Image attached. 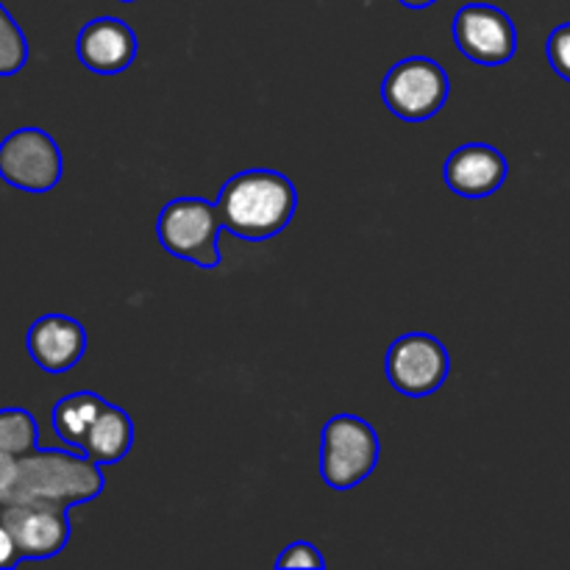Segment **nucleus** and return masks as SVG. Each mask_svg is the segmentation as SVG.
Here are the masks:
<instances>
[{
  "label": "nucleus",
  "mask_w": 570,
  "mask_h": 570,
  "mask_svg": "<svg viewBox=\"0 0 570 570\" xmlns=\"http://www.w3.org/2000/svg\"><path fill=\"white\" fill-rule=\"evenodd\" d=\"M104 471L98 462L83 456L81 451L59 449H33L17 456L11 482L6 488L0 507L28 504V501H45V504H61L67 510L104 493Z\"/></svg>",
  "instance_id": "1"
},
{
  "label": "nucleus",
  "mask_w": 570,
  "mask_h": 570,
  "mask_svg": "<svg viewBox=\"0 0 570 570\" xmlns=\"http://www.w3.org/2000/svg\"><path fill=\"white\" fill-rule=\"evenodd\" d=\"M298 209V189L287 176L254 167L228 178L217 198L226 232L248 243H265L289 226Z\"/></svg>",
  "instance_id": "2"
},
{
  "label": "nucleus",
  "mask_w": 570,
  "mask_h": 570,
  "mask_svg": "<svg viewBox=\"0 0 570 570\" xmlns=\"http://www.w3.org/2000/svg\"><path fill=\"white\" fill-rule=\"evenodd\" d=\"M220 212L204 198H176L159 212L156 234L161 248L176 259L212 271L223 262Z\"/></svg>",
  "instance_id": "3"
},
{
  "label": "nucleus",
  "mask_w": 570,
  "mask_h": 570,
  "mask_svg": "<svg viewBox=\"0 0 570 570\" xmlns=\"http://www.w3.org/2000/svg\"><path fill=\"white\" fill-rule=\"evenodd\" d=\"M321 476L332 490H354L376 471L379 434L356 415H337L321 434Z\"/></svg>",
  "instance_id": "4"
},
{
  "label": "nucleus",
  "mask_w": 570,
  "mask_h": 570,
  "mask_svg": "<svg viewBox=\"0 0 570 570\" xmlns=\"http://www.w3.org/2000/svg\"><path fill=\"white\" fill-rule=\"evenodd\" d=\"M451 92L449 72L429 56H410L390 67L382 81V98L399 120H432Z\"/></svg>",
  "instance_id": "5"
},
{
  "label": "nucleus",
  "mask_w": 570,
  "mask_h": 570,
  "mask_svg": "<svg viewBox=\"0 0 570 570\" xmlns=\"http://www.w3.org/2000/svg\"><path fill=\"white\" fill-rule=\"evenodd\" d=\"M61 150L42 128H17L0 142V178L22 193H50L61 181Z\"/></svg>",
  "instance_id": "6"
},
{
  "label": "nucleus",
  "mask_w": 570,
  "mask_h": 570,
  "mask_svg": "<svg viewBox=\"0 0 570 570\" xmlns=\"http://www.w3.org/2000/svg\"><path fill=\"white\" fill-rule=\"evenodd\" d=\"M384 371H387L390 384L401 395L426 399V395L438 393L445 384L451 373V360L449 351H445V345L438 337L412 332L390 345Z\"/></svg>",
  "instance_id": "7"
},
{
  "label": "nucleus",
  "mask_w": 570,
  "mask_h": 570,
  "mask_svg": "<svg viewBox=\"0 0 570 570\" xmlns=\"http://www.w3.org/2000/svg\"><path fill=\"white\" fill-rule=\"evenodd\" d=\"M451 33L465 59L482 67H501L515 59L518 31L507 11L490 3H468L456 11Z\"/></svg>",
  "instance_id": "8"
},
{
  "label": "nucleus",
  "mask_w": 570,
  "mask_h": 570,
  "mask_svg": "<svg viewBox=\"0 0 570 570\" xmlns=\"http://www.w3.org/2000/svg\"><path fill=\"white\" fill-rule=\"evenodd\" d=\"M0 521L14 538L20 560H50L70 543V510L61 504L28 501L0 507Z\"/></svg>",
  "instance_id": "9"
},
{
  "label": "nucleus",
  "mask_w": 570,
  "mask_h": 570,
  "mask_svg": "<svg viewBox=\"0 0 570 570\" xmlns=\"http://www.w3.org/2000/svg\"><path fill=\"white\" fill-rule=\"evenodd\" d=\"M26 348L39 371L59 376L72 371L87 354V332L70 315H42L28 328Z\"/></svg>",
  "instance_id": "10"
},
{
  "label": "nucleus",
  "mask_w": 570,
  "mask_h": 570,
  "mask_svg": "<svg viewBox=\"0 0 570 570\" xmlns=\"http://www.w3.org/2000/svg\"><path fill=\"white\" fill-rule=\"evenodd\" d=\"M78 61L98 76H117L137 59V33L117 17H98L78 31Z\"/></svg>",
  "instance_id": "11"
},
{
  "label": "nucleus",
  "mask_w": 570,
  "mask_h": 570,
  "mask_svg": "<svg viewBox=\"0 0 570 570\" xmlns=\"http://www.w3.org/2000/svg\"><path fill=\"white\" fill-rule=\"evenodd\" d=\"M507 170L510 167L499 148L488 142H468L445 159L443 178L460 198H490L504 187Z\"/></svg>",
  "instance_id": "12"
},
{
  "label": "nucleus",
  "mask_w": 570,
  "mask_h": 570,
  "mask_svg": "<svg viewBox=\"0 0 570 570\" xmlns=\"http://www.w3.org/2000/svg\"><path fill=\"white\" fill-rule=\"evenodd\" d=\"M134 445V423L120 406L109 404L106 401L104 410L98 412V417L89 426L87 438L81 443V454L89 456L92 462L104 465H117L120 460H126V454Z\"/></svg>",
  "instance_id": "13"
},
{
  "label": "nucleus",
  "mask_w": 570,
  "mask_h": 570,
  "mask_svg": "<svg viewBox=\"0 0 570 570\" xmlns=\"http://www.w3.org/2000/svg\"><path fill=\"white\" fill-rule=\"evenodd\" d=\"M104 406L106 401L98 393H89V390L59 399L53 406V415H50L56 438L65 445H70V449L81 451L83 438H87L89 426H92V421Z\"/></svg>",
  "instance_id": "14"
},
{
  "label": "nucleus",
  "mask_w": 570,
  "mask_h": 570,
  "mask_svg": "<svg viewBox=\"0 0 570 570\" xmlns=\"http://www.w3.org/2000/svg\"><path fill=\"white\" fill-rule=\"evenodd\" d=\"M37 440L39 429L31 412L20 410V406H6V410H0V451L3 454H28V451L37 449Z\"/></svg>",
  "instance_id": "15"
},
{
  "label": "nucleus",
  "mask_w": 570,
  "mask_h": 570,
  "mask_svg": "<svg viewBox=\"0 0 570 570\" xmlns=\"http://www.w3.org/2000/svg\"><path fill=\"white\" fill-rule=\"evenodd\" d=\"M28 61V39L20 22L0 3V78L17 76Z\"/></svg>",
  "instance_id": "16"
},
{
  "label": "nucleus",
  "mask_w": 570,
  "mask_h": 570,
  "mask_svg": "<svg viewBox=\"0 0 570 570\" xmlns=\"http://www.w3.org/2000/svg\"><path fill=\"white\" fill-rule=\"evenodd\" d=\"M546 56H549V65L554 67L557 76L570 83V22H562L549 33Z\"/></svg>",
  "instance_id": "17"
},
{
  "label": "nucleus",
  "mask_w": 570,
  "mask_h": 570,
  "mask_svg": "<svg viewBox=\"0 0 570 570\" xmlns=\"http://www.w3.org/2000/svg\"><path fill=\"white\" fill-rule=\"evenodd\" d=\"M276 568L278 570H287V568L323 570V568H326V560H323V554H321V551H317L315 543H306V540H301V543L287 546V549H284L282 554H278Z\"/></svg>",
  "instance_id": "18"
},
{
  "label": "nucleus",
  "mask_w": 570,
  "mask_h": 570,
  "mask_svg": "<svg viewBox=\"0 0 570 570\" xmlns=\"http://www.w3.org/2000/svg\"><path fill=\"white\" fill-rule=\"evenodd\" d=\"M17 562H20V551H17V543L6 523L0 521V568H14Z\"/></svg>",
  "instance_id": "19"
},
{
  "label": "nucleus",
  "mask_w": 570,
  "mask_h": 570,
  "mask_svg": "<svg viewBox=\"0 0 570 570\" xmlns=\"http://www.w3.org/2000/svg\"><path fill=\"white\" fill-rule=\"evenodd\" d=\"M401 6H406V9H429V6H434L438 0H399Z\"/></svg>",
  "instance_id": "20"
},
{
  "label": "nucleus",
  "mask_w": 570,
  "mask_h": 570,
  "mask_svg": "<svg viewBox=\"0 0 570 570\" xmlns=\"http://www.w3.org/2000/svg\"><path fill=\"white\" fill-rule=\"evenodd\" d=\"M120 3H134V0H120Z\"/></svg>",
  "instance_id": "21"
}]
</instances>
